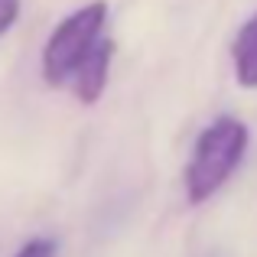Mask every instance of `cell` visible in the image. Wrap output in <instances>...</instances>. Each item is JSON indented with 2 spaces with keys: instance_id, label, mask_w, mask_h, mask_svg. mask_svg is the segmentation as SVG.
I'll return each instance as SVG.
<instances>
[{
  "instance_id": "obj_1",
  "label": "cell",
  "mask_w": 257,
  "mask_h": 257,
  "mask_svg": "<svg viewBox=\"0 0 257 257\" xmlns=\"http://www.w3.org/2000/svg\"><path fill=\"white\" fill-rule=\"evenodd\" d=\"M247 147H251V131L234 114H218L208 127H202V134L192 144L186 173H182L189 205H202L212 195H218L221 186L241 166Z\"/></svg>"
},
{
  "instance_id": "obj_3",
  "label": "cell",
  "mask_w": 257,
  "mask_h": 257,
  "mask_svg": "<svg viewBox=\"0 0 257 257\" xmlns=\"http://www.w3.org/2000/svg\"><path fill=\"white\" fill-rule=\"evenodd\" d=\"M114 49H117V43H114L111 36H104L82 59V65L75 69V75H72V82H69V91L75 94L82 104H94V101L104 94L107 75H111V62H114Z\"/></svg>"
},
{
  "instance_id": "obj_4",
  "label": "cell",
  "mask_w": 257,
  "mask_h": 257,
  "mask_svg": "<svg viewBox=\"0 0 257 257\" xmlns=\"http://www.w3.org/2000/svg\"><path fill=\"white\" fill-rule=\"evenodd\" d=\"M231 72H234V82L241 88H247V91L257 88V10L241 23V30L234 33Z\"/></svg>"
},
{
  "instance_id": "obj_6",
  "label": "cell",
  "mask_w": 257,
  "mask_h": 257,
  "mask_svg": "<svg viewBox=\"0 0 257 257\" xmlns=\"http://www.w3.org/2000/svg\"><path fill=\"white\" fill-rule=\"evenodd\" d=\"M20 10H23V4H20V0H0V36H7V33L17 26Z\"/></svg>"
},
{
  "instance_id": "obj_5",
  "label": "cell",
  "mask_w": 257,
  "mask_h": 257,
  "mask_svg": "<svg viewBox=\"0 0 257 257\" xmlns=\"http://www.w3.org/2000/svg\"><path fill=\"white\" fill-rule=\"evenodd\" d=\"M56 254H59V244L52 238H46V234H39V238L23 241L13 257H56Z\"/></svg>"
},
{
  "instance_id": "obj_2",
  "label": "cell",
  "mask_w": 257,
  "mask_h": 257,
  "mask_svg": "<svg viewBox=\"0 0 257 257\" xmlns=\"http://www.w3.org/2000/svg\"><path fill=\"white\" fill-rule=\"evenodd\" d=\"M107 17H111V10H107L104 0H91V4L78 7L69 17L59 20L56 30L49 33V39L43 46V59H39L46 85L69 88L75 69L82 65V59L104 39Z\"/></svg>"
}]
</instances>
